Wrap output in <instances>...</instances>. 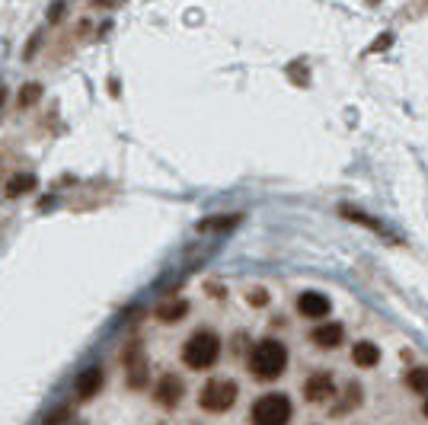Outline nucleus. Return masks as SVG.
<instances>
[{
	"label": "nucleus",
	"instance_id": "21",
	"mask_svg": "<svg viewBox=\"0 0 428 425\" xmlns=\"http://www.w3.org/2000/svg\"><path fill=\"white\" fill-rule=\"evenodd\" d=\"M387 45H390V35H380L377 42H374V49H371V51H380V49H387Z\"/></svg>",
	"mask_w": 428,
	"mask_h": 425
},
{
	"label": "nucleus",
	"instance_id": "8",
	"mask_svg": "<svg viewBox=\"0 0 428 425\" xmlns=\"http://www.w3.org/2000/svg\"><path fill=\"white\" fill-rule=\"evenodd\" d=\"M297 314L307 320H323V317H329V298L320 291H304L297 298Z\"/></svg>",
	"mask_w": 428,
	"mask_h": 425
},
{
	"label": "nucleus",
	"instance_id": "20",
	"mask_svg": "<svg viewBox=\"0 0 428 425\" xmlns=\"http://www.w3.org/2000/svg\"><path fill=\"white\" fill-rule=\"evenodd\" d=\"M249 304H256V307H263V304H269V294L263 291V288H256V291H249Z\"/></svg>",
	"mask_w": 428,
	"mask_h": 425
},
{
	"label": "nucleus",
	"instance_id": "17",
	"mask_svg": "<svg viewBox=\"0 0 428 425\" xmlns=\"http://www.w3.org/2000/svg\"><path fill=\"white\" fill-rule=\"evenodd\" d=\"M342 215H346V217H348V221H358V224H367V227H371V230H384V227H380V224H377V221H374V217H367V215H365V211H355V208H342Z\"/></svg>",
	"mask_w": 428,
	"mask_h": 425
},
{
	"label": "nucleus",
	"instance_id": "2",
	"mask_svg": "<svg viewBox=\"0 0 428 425\" xmlns=\"http://www.w3.org/2000/svg\"><path fill=\"white\" fill-rule=\"evenodd\" d=\"M218 355H221V339H218L211 329H199V333H192L189 342L182 345V362H186V368H192V371L211 368V364L218 362Z\"/></svg>",
	"mask_w": 428,
	"mask_h": 425
},
{
	"label": "nucleus",
	"instance_id": "23",
	"mask_svg": "<svg viewBox=\"0 0 428 425\" xmlns=\"http://www.w3.org/2000/svg\"><path fill=\"white\" fill-rule=\"evenodd\" d=\"M0 103H4V87H0Z\"/></svg>",
	"mask_w": 428,
	"mask_h": 425
},
{
	"label": "nucleus",
	"instance_id": "22",
	"mask_svg": "<svg viewBox=\"0 0 428 425\" xmlns=\"http://www.w3.org/2000/svg\"><path fill=\"white\" fill-rule=\"evenodd\" d=\"M422 412H425V419H428V400H425V406H422Z\"/></svg>",
	"mask_w": 428,
	"mask_h": 425
},
{
	"label": "nucleus",
	"instance_id": "18",
	"mask_svg": "<svg viewBox=\"0 0 428 425\" xmlns=\"http://www.w3.org/2000/svg\"><path fill=\"white\" fill-rule=\"evenodd\" d=\"M348 397H346V403H339L336 406V412H346V410H352V406L355 403H361V387H358V383H348Z\"/></svg>",
	"mask_w": 428,
	"mask_h": 425
},
{
	"label": "nucleus",
	"instance_id": "5",
	"mask_svg": "<svg viewBox=\"0 0 428 425\" xmlns=\"http://www.w3.org/2000/svg\"><path fill=\"white\" fill-rule=\"evenodd\" d=\"M125 368H128V387H134V391L147 387V358L138 342L125 349Z\"/></svg>",
	"mask_w": 428,
	"mask_h": 425
},
{
	"label": "nucleus",
	"instance_id": "16",
	"mask_svg": "<svg viewBox=\"0 0 428 425\" xmlns=\"http://www.w3.org/2000/svg\"><path fill=\"white\" fill-rule=\"evenodd\" d=\"M39 99H42V87L39 84H26L20 90V106H23V109H26V106H35Z\"/></svg>",
	"mask_w": 428,
	"mask_h": 425
},
{
	"label": "nucleus",
	"instance_id": "7",
	"mask_svg": "<svg viewBox=\"0 0 428 425\" xmlns=\"http://www.w3.org/2000/svg\"><path fill=\"white\" fill-rule=\"evenodd\" d=\"M336 397V381H332V374H326V371H320V374H310L304 381V400L307 403H323V400Z\"/></svg>",
	"mask_w": 428,
	"mask_h": 425
},
{
	"label": "nucleus",
	"instance_id": "15",
	"mask_svg": "<svg viewBox=\"0 0 428 425\" xmlns=\"http://www.w3.org/2000/svg\"><path fill=\"white\" fill-rule=\"evenodd\" d=\"M240 217H208V221L199 224V230H230Z\"/></svg>",
	"mask_w": 428,
	"mask_h": 425
},
{
	"label": "nucleus",
	"instance_id": "1",
	"mask_svg": "<svg viewBox=\"0 0 428 425\" xmlns=\"http://www.w3.org/2000/svg\"><path fill=\"white\" fill-rule=\"evenodd\" d=\"M288 368V349L278 339H263L256 342V349L249 352V371L259 381H275Z\"/></svg>",
	"mask_w": 428,
	"mask_h": 425
},
{
	"label": "nucleus",
	"instance_id": "13",
	"mask_svg": "<svg viewBox=\"0 0 428 425\" xmlns=\"http://www.w3.org/2000/svg\"><path fill=\"white\" fill-rule=\"evenodd\" d=\"M186 314H189V304H186V300H173V304H163V307L157 310V317H160L163 323H176V320H182Z\"/></svg>",
	"mask_w": 428,
	"mask_h": 425
},
{
	"label": "nucleus",
	"instance_id": "9",
	"mask_svg": "<svg viewBox=\"0 0 428 425\" xmlns=\"http://www.w3.org/2000/svg\"><path fill=\"white\" fill-rule=\"evenodd\" d=\"M99 387H103V368H83L80 374H77V381H74V391H77V397L80 400H90V397H96L99 393Z\"/></svg>",
	"mask_w": 428,
	"mask_h": 425
},
{
	"label": "nucleus",
	"instance_id": "14",
	"mask_svg": "<svg viewBox=\"0 0 428 425\" xmlns=\"http://www.w3.org/2000/svg\"><path fill=\"white\" fill-rule=\"evenodd\" d=\"M406 383L413 393H422V397H428V368H413L406 374Z\"/></svg>",
	"mask_w": 428,
	"mask_h": 425
},
{
	"label": "nucleus",
	"instance_id": "11",
	"mask_svg": "<svg viewBox=\"0 0 428 425\" xmlns=\"http://www.w3.org/2000/svg\"><path fill=\"white\" fill-rule=\"evenodd\" d=\"M352 362L358 364V368H374V364L380 362V349L374 345V342H355Z\"/></svg>",
	"mask_w": 428,
	"mask_h": 425
},
{
	"label": "nucleus",
	"instance_id": "6",
	"mask_svg": "<svg viewBox=\"0 0 428 425\" xmlns=\"http://www.w3.org/2000/svg\"><path fill=\"white\" fill-rule=\"evenodd\" d=\"M182 393H186V387H182V381L176 374H163L157 381V387H153V400H157L163 410H173V406L182 403Z\"/></svg>",
	"mask_w": 428,
	"mask_h": 425
},
{
	"label": "nucleus",
	"instance_id": "10",
	"mask_svg": "<svg viewBox=\"0 0 428 425\" xmlns=\"http://www.w3.org/2000/svg\"><path fill=\"white\" fill-rule=\"evenodd\" d=\"M310 339L317 342L320 349H339L342 339H346V326H342V323H323V326L313 329Z\"/></svg>",
	"mask_w": 428,
	"mask_h": 425
},
{
	"label": "nucleus",
	"instance_id": "12",
	"mask_svg": "<svg viewBox=\"0 0 428 425\" xmlns=\"http://www.w3.org/2000/svg\"><path fill=\"white\" fill-rule=\"evenodd\" d=\"M32 189H35V176L16 173L13 179L7 182V196H10V198H20V196H26V192H32Z\"/></svg>",
	"mask_w": 428,
	"mask_h": 425
},
{
	"label": "nucleus",
	"instance_id": "4",
	"mask_svg": "<svg viewBox=\"0 0 428 425\" xmlns=\"http://www.w3.org/2000/svg\"><path fill=\"white\" fill-rule=\"evenodd\" d=\"M237 393L240 391H237L234 381H211V383H205L199 403H201V410H208V412H227L230 406L237 403Z\"/></svg>",
	"mask_w": 428,
	"mask_h": 425
},
{
	"label": "nucleus",
	"instance_id": "19",
	"mask_svg": "<svg viewBox=\"0 0 428 425\" xmlns=\"http://www.w3.org/2000/svg\"><path fill=\"white\" fill-rule=\"evenodd\" d=\"M64 422H68V406H58V410H51L49 416H45L42 425H64Z\"/></svg>",
	"mask_w": 428,
	"mask_h": 425
},
{
	"label": "nucleus",
	"instance_id": "24",
	"mask_svg": "<svg viewBox=\"0 0 428 425\" xmlns=\"http://www.w3.org/2000/svg\"><path fill=\"white\" fill-rule=\"evenodd\" d=\"M367 4H380V0H367Z\"/></svg>",
	"mask_w": 428,
	"mask_h": 425
},
{
	"label": "nucleus",
	"instance_id": "3",
	"mask_svg": "<svg viewBox=\"0 0 428 425\" xmlns=\"http://www.w3.org/2000/svg\"><path fill=\"white\" fill-rule=\"evenodd\" d=\"M291 422V400L284 393H265L249 410V425H288Z\"/></svg>",
	"mask_w": 428,
	"mask_h": 425
}]
</instances>
